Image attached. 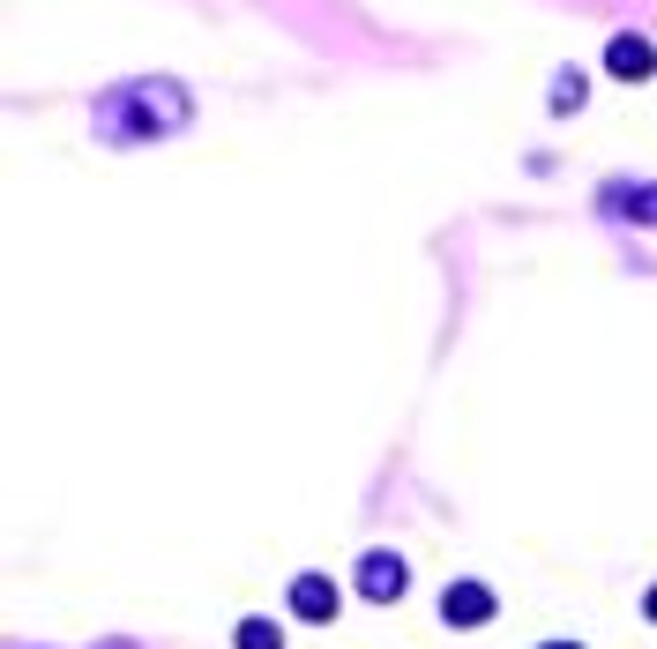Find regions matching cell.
<instances>
[{
    "instance_id": "6da1fadb",
    "label": "cell",
    "mask_w": 657,
    "mask_h": 649,
    "mask_svg": "<svg viewBox=\"0 0 657 649\" xmlns=\"http://www.w3.org/2000/svg\"><path fill=\"white\" fill-rule=\"evenodd\" d=\"M187 120V90L179 82H127L98 105V135L105 142H143V135H165V127Z\"/></svg>"
},
{
    "instance_id": "7a4b0ae2",
    "label": "cell",
    "mask_w": 657,
    "mask_h": 649,
    "mask_svg": "<svg viewBox=\"0 0 657 649\" xmlns=\"http://www.w3.org/2000/svg\"><path fill=\"white\" fill-rule=\"evenodd\" d=\"M404 560H396V552H366V560H359V590H366V598L374 604H389V598H404Z\"/></svg>"
},
{
    "instance_id": "3957f363",
    "label": "cell",
    "mask_w": 657,
    "mask_h": 649,
    "mask_svg": "<svg viewBox=\"0 0 657 649\" xmlns=\"http://www.w3.org/2000/svg\"><path fill=\"white\" fill-rule=\"evenodd\" d=\"M441 620H449V627H479V620H493V590H486V582H455L449 598H441Z\"/></svg>"
},
{
    "instance_id": "277c9868",
    "label": "cell",
    "mask_w": 657,
    "mask_h": 649,
    "mask_svg": "<svg viewBox=\"0 0 657 649\" xmlns=\"http://www.w3.org/2000/svg\"><path fill=\"white\" fill-rule=\"evenodd\" d=\"M606 68L620 82H635V76H650L657 68V52H650V38H635V30H620V38H612V52H606Z\"/></svg>"
},
{
    "instance_id": "5b68a950",
    "label": "cell",
    "mask_w": 657,
    "mask_h": 649,
    "mask_svg": "<svg viewBox=\"0 0 657 649\" xmlns=\"http://www.w3.org/2000/svg\"><path fill=\"white\" fill-rule=\"evenodd\" d=\"M292 612H300V620H329V612H336V590H329L322 574H300V582H292Z\"/></svg>"
},
{
    "instance_id": "8992f818",
    "label": "cell",
    "mask_w": 657,
    "mask_h": 649,
    "mask_svg": "<svg viewBox=\"0 0 657 649\" xmlns=\"http://www.w3.org/2000/svg\"><path fill=\"white\" fill-rule=\"evenodd\" d=\"M576 98H582V76H576V68H560V82H553V105H560V112H576Z\"/></svg>"
},
{
    "instance_id": "52a82bcc",
    "label": "cell",
    "mask_w": 657,
    "mask_h": 649,
    "mask_svg": "<svg viewBox=\"0 0 657 649\" xmlns=\"http://www.w3.org/2000/svg\"><path fill=\"white\" fill-rule=\"evenodd\" d=\"M239 649H277V627H269V620H247V627H239Z\"/></svg>"
},
{
    "instance_id": "ba28073f",
    "label": "cell",
    "mask_w": 657,
    "mask_h": 649,
    "mask_svg": "<svg viewBox=\"0 0 657 649\" xmlns=\"http://www.w3.org/2000/svg\"><path fill=\"white\" fill-rule=\"evenodd\" d=\"M612 201H628L635 217H650V225H657V195H612Z\"/></svg>"
},
{
    "instance_id": "9c48e42d",
    "label": "cell",
    "mask_w": 657,
    "mask_h": 649,
    "mask_svg": "<svg viewBox=\"0 0 657 649\" xmlns=\"http://www.w3.org/2000/svg\"><path fill=\"white\" fill-rule=\"evenodd\" d=\"M643 612H650V620H657V590H650V604H643Z\"/></svg>"
},
{
    "instance_id": "30bf717a",
    "label": "cell",
    "mask_w": 657,
    "mask_h": 649,
    "mask_svg": "<svg viewBox=\"0 0 657 649\" xmlns=\"http://www.w3.org/2000/svg\"><path fill=\"white\" fill-rule=\"evenodd\" d=\"M546 649H576V642H546Z\"/></svg>"
}]
</instances>
